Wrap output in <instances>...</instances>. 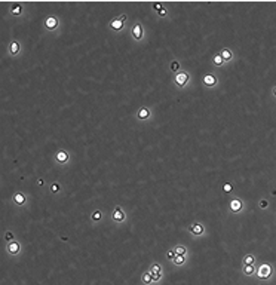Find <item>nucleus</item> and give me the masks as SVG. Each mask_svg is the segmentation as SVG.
<instances>
[{"label": "nucleus", "mask_w": 276, "mask_h": 285, "mask_svg": "<svg viewBox=\"0 0 276 285\" xmlns=\"http://www.w3.org/2000/svg\"><path fill=\"white\" fill-rule=\"evenodd\" d=\"M203 85L208 86V88L215 86V85H217V77H215L214 74H206V76L203 77Z\"/></svg>", "instance_id": "obj_15"}, {"label": "nucleus", "mask_w": 276, "mask_h": 285, "mask_svg": "<svg viewBox=\"0 0 276 285\" xmlns=\"http://www.w3.org/2000/svg\"><path fill=\"white\" fill-rule=\"evenodd\" d=\"M45 28L48 31H55L58 27H60V19L55 17V15H49V17L45 19Z\"/></svg>", "instance_id": "obj_3"}, {"label": "nucleus", "mask_w": 276, "mask_h": 285, "mask_svg": "<svg viewBox=\"0 0 276 285\" xmlns=\"http://www.w3.org/2000/svg\"><path fill=\"white\" fill-rule=\"evenodd\" d=\"M131 34H132L134 40L140 42V40L143 39V37H144V28H143V25H141L140 23L134 24V27L131 28Z\"/></svg>", "instance_id": "obj_7"}, {"label": "nucleus", "mask_w": 276, "mask_h": 285, "mask_svg": "<svg viewBox=\"0 0 276 285\" xmlns=\"http://www.w3.org/2000/svg\"><path fill=\"white\" fill-rule=\"evenodd\" d=\"M159 13V17H165V15H166V13H168V11H166V9H165V8H162V9H160V11L158 12Z\"/></svg>", "instance_id": "obj_32"}, {"label": "nucleus", "mask_w": 276, "mask_h": 285, "mask_svg": "<svg viewBox=\"0 0 276 285\" xmlns=\"http://www.w3.org/2000/svg\"><path fill=\"white\" fill-rule=\"evenodd\" d=\"M212 61H214V64L217 65V67H220V65H223V64H224V60L221 58L220 54H217V55L214 57V60H212Z\"/></svg>", "instance_id": "obj_24"}, {"label": "nucleus", "mask_w": 276, "mask_h": 285, "mask_svg": "<svg viewBox=\"0 0 276 285\" xmlns=\"http://www.w3.org/2000/svg\"><path fill=\"white\" fill-rule=\"evenodd\" d=\"M6 251L9 256H18L21 252V244L18 241H12V242H8L6 245Z\"/></svg>", "instance_id": "obj_5"}, {"label": "nucleus", "mask_w": 276, "mask_h": 285, "mask_svg": "<svg viewBox=\"0 0 276 285\" xmlns=\"http://www.w3.org/2000/svg\"><path fill=\"white\" fill-rule=\"evenodd\" d=\"M172 263H174L175 266H184L186 264V256H175Z\"/></svg>", "instance_id": "obj_19"}, {"label": "nucleus", "mask_w": 276, "mask_h": 285, "mask_svg": "<svg viewBox=\"0 0 276 285\" xmlns=\"http://www.w3.org/2000/svg\"><path fill=\"white\" fill-rule=\"evenodd\" d=\"M19 52H21V43L18 40H12L11 43H9V54H11L12 57H17Z\"/></svg>", "instance_id": "obj_12"}, {"label": "nucleus", "mask_w": 276, "mask_h": 285, "mask_svg": "<svg viewBox=\"0 0 276 285\" xmlns=\"http://www.w3.org/2000/svg\"><path fill=\"white\" fill-rule=\"evenodd\" d=\"M152 8H153V9H154L156 12H159L160 9H162V8H164V5H162V3H159V2H158V3H153V5H152Z\"/></svg>", "instance_id": "obj_29"}, {"label": "nucleus", "mask_w": 276, "mask_h": 285, "mask_svg": "<svg viewBox=\"0 0 276 285\" xmlns=\"http://www.w3.org/2000/svg\"><path fill=\"white\" fill-rule=\"evenodd\" d=\"M255 263V257L254 256H245L243 257V266H248V264H254Z\"/></svg>", "instance_id": "obj_23"}, {"label": "nucleus", "mask_w": 276, "mask_h": 285, "mask_svg": "<svg viewBox=\"0 0 276 285\" xmlns=\"http://www.w3.org/2000/svg\"><path fill=\"white\" fill-rule=\"evenodd\" d=\"M5 236H6L5 239L8 241V242H12V241H15V239H13V233H12V232H6Z\"/></svg>", "instance_id": "obj_30"}, {"label": "nucleus", "mask_w": 276, "mask_h": 285, "mask_svg": "<svg viewBox=\"0 0 276 285\" xmlns=\"http://www.w3.org/2000/svg\"><path fill=\"white\" fill-rule=\"evenodd\" d=\"M189 232L192 235H195V236H200V235L205 233V227L200 223H193V224L189 226Z\"/></svg>", "instance_id": "obj_10"}, {"label": "nucleus", "mask_w": 276, "mask_h": 285, "mask_svg": "<svg viewBox=\"0 0 276 285\" xmlns=\"http://www.w3.org/2000/svg\"><path fill=\"white\" fill-rule=\"evenodd\" d=\"M175 256H177V254H175L174 248H172V250H169L168 252H166V258H168V260H171V262H172V260L175 258Z\"/></svg>", "instance_id": "obj_27"}, {"label": "nucleus", "mask_w": 276, "mask_h": 285, "mask_svg": "<svg viewBox=\"0 0 276 285\" xmlns=\"http://www.w3.org/2000/svg\"><path fill=\"white\" fill-rule=\"evenodd\" d=\"M258 205H260V208H263V210H266L267 206H269V200H266V199H261L258 202Z\"/></svg>", "instance_id": "obj_28"}, {"label": "nucleus", "mask_w": 276, "mask_h": 285, "mask_svg": "<svg viewBox=\"0 0 276 285\" xmlns=\"http://www.w3.org/2000/svg\"><path fill=\"white\" fill-rule=\"evenodd\" d=\"M242 272L249 276V275L255 273V267H254V264H248V266H243V267H242Z\"/></svg>", "instance_id": "obj_21"}, {"label": "nucleus", "mask_w": 276, "mask_h": 285, "mask_svg": "<svg viewBox=\"0 0 276 285\" xmlns=\"http://www.w3.org/2000/svg\"><path fill=\"white\" fill-rule=\"evenodd\" d=\"M174 251H175V254H177V256H186V254H187V248L184 245L174 246Z\"/></svg>", "instance_id": "obj_20"}, {"label": "nucleus", "mask_w": 276, "mask_h": 285, "mask_svg": "<svg viewBox=\"0 0 276 285\" xmlns=\"http://www.w3.org/2000/svg\"><path fill=\"white\" fill-rule=\"evenodd\" d=\"M119 19H120V21H122V23H125V21H126V18H128V17H126V15H125V13H122V15H119Z\"/></svg>", "instance_id": "obj_33"}, {"label": "nucleus", "mask_w": 276, "mask_h": 285, "mask_svg": "<svg viewBox=\"0 0 276 285\" xmlns=\"http://www.w3.org/2000/svg\"><path fill=\"white\" fill-rule=\"evenodd\" d=\"M112 218L114 223H123L126 220V214L125 211L122 210V206H116L114 210H113V214H112Z\"/></svg>", "instance_id": "obj_6"}, {"label": "nucleus", "mask_w": 276, "mask_h": 285, "mask_svg": "<svg viewBox=\"0 0 276 285\" xmlns=\"http://www.w3.org/2000/svg\"><path fill=\"white\" fill-rule=\"evenodd\" d=\"M101 218H102V212L100 210H95V211L92 212V215H91V220L92 221H100Z\"/></svg>", "instance_id": "obj_22"}, {"label": "nucleus", "mask_w": 276, "mask_h": 285, "mask_svg": "<svg viewBox=\"0 0 276 285\" xmlns=\"http://www.w3.org/2000/svg\"><path fill=\"white\" fill-rule=\"evenodd\" d=\"M150 116H152V111H150V108L148 107H141L140 110L137 111V119H140V120L150 119Z\"/></svg>", "instance_id": "obj_13"}, {"label": "nucleus", "mask_w": 276, "mask_h": 285, "mask_svg": "<svg viewBox=\"0 0 276 285\" xmlns=\"http://www.w3.org/2000/svg\"><path fill=\"white\" fill-rule=\"evenodd\" d=\"M9 12H11L13 17H19V15H21V13L24 12L23 3H12L11 8H9Z\"/></svg>", "instance_id": "obj_14"}, {"label": "nucleus", "mask_w": 276, "mask_h": 285, "mask_svg": "<svg viewBox=\"0 0 276 285\" xmlns=\"http://www.w3.org/2000/svg\"><path fill=\"white\" fill-rule=\"evenodd\" d=\"M12 202H13L17 206H23V205H25V202H27V196H25V193H23V192H15V194L12 196Z\"/></svg>", "instance_id": "obj_9"}, {"label": "nucleus", "mask_w": 276, "mask_h": 285, "mask_svg": "<svg viewBox=\"0 0 276 285\" xmlns=\"http://www.w3.org/2000/svg\"><path fill=\"white\" fill-rule=\"evenodd\" d=\"M189 80H190V74L187 73V71H178V73H175L174 76V82L175 85L178 86V88H186V85L189 83Z\"/></svg>", "instance_id": "obj_1"}, {"label": "nucleus", "mask_w": 276, "mask_h": 285, "mask_svg": "<svg viewBox=\"0 0 276 285\" xmlns=\"http://www.w3.org/2000/svg\"><path fill=\"white\" fill-rule=\"evenodd\" d=\"M141 282L144 285H150L153 282V278H152V273L150 272H146V273H143V276H141Z\"/></svg>", "instance_id": "obj_18"}, {"label": "nucleus", "mask_w": 276, "mask_h": 285, "mask_svg": "<svg viewBox=\"0 0 276 285\" xmlns=\"http://www.w3.org/2000/svg\"><path fill=\"white\" fill-rule=\"evenodd\" d=\"M43 178H37V181H36V184H37V186H43Z\"/></svg>", "instance_id": "obj_34"}, {"label": "nucleus", "mask_w": 276, "mask_h": 285, "mask_svg": "<svg viewBox=\"0 0 276 285\" xmlns=\"http://www.w3.org/2000/svg\"><path fill=\"white\" fill-rule=\"evenodd\" d=\"M229 210L232 212H241L243 210V202L241 199H232L229 204Z\"/></svg>", "instance_id": "obj_11"}, {"label": "nucleus", "mask_w": 276, "mask_h": 285, "mask_svg": "<svg viewBox=\"0 0 276 285\" xmlns=\"http://www.w3.org/2000/svg\"><path fill=\"white\" fill-rule=\"evenodd\" d=\"M68 160H70V153H68L67 150H58V152L55 153V162L56 163L64 165V163H67Z\"/></svg>", "instance_id": "obj_8"}, {"label": "nucleus", "mask_w": 276, "mask_h": 285, "mask_svg": "<svg viewBox=\"0 0 276 285\" xmlns=\"http://www.w3.org/2000/svg\"><path fill=\"white\" fill-rule=\"evenodd\" d=\"M169 69H171V71H180V63L178 61H172L171 63V65H169Z\"/></svg>", "instance_id": "obj_26"}, {"label": "nucleus", "mask_w": 276, "mask_h": 285, "mask_svg": "<svg viewBox=\"0 0 276 285\" xmlns=\"http://www.w3.org/2000/svg\"><path fill=\"white\" fill-rule=\"evenodd\" d=\"M221 55V58L224 60V63H229V61H232L233 60V52L230 51V49H227V48H224V49H221L220 52H218Z\"/></svg>", "instance_id": "obj_16"}, {"label": "nucleus", "mask_w": 276, "mask_h": 285, "mask_svg": "<svg viewBox=\"0 0 276 285\" xmlns=\"http://www.w3.org/2000/svg\"><path fill=\"white\" fill-rule=\"evenodd\" d=\"M272 266L269 264V263H263L261 266L258 267V270L255 272V275L258 276V279H269L272 276Z\"/></svg>", "instance_id": "obj_2"}, {"label": "nucleus", "mask_w": 276, "mask_h": 285, "mask_svg": "<svg viewBox=\"0 0 276 285\" xmlns=\"http://www.w3.org/2000/svg\"><path fill=\"white\" fill-rule=\"evenodd\" d=\"M148 272L152 273L153 282H159V281L162 279V266L159 263H153L152 266H150V270Z\"/></svg>", "instance_id": "obj_4"}, {"label": "nucleus", "mask_w": 276, "mask_h": 285, "mask_svg": "<svg viewBox=\"0 0 276 285\" xmlns=\"http://www.w3.org/2000/svg\"><path fill=\"white\" fill-rule=\"evenodd\" d=\"M60 189H61V186H60L58 183H52V184H51V193L56 194L58 192H60Z\"/></svg>", "instance_id": "obj_25"}, {"label": "nucleus", "mask_w": 276, "mask_h": 285, "mask_svg": "<svg viewBox=\"0 0 276 285\" xmlns=\"http://www.w3.org/2000/svg\"><path fill=\"white\" fill-rule=\"evenodd\" d=\"M223 190H224L226 193H230V192H232V184H229V183H226L224 186H223Z\"/></svg>", "instance_id": "obj_31"}, {"label": "nucleus", "mask_w": 276, "mask_h": 285, "mask_svg": "<svg viewBox=\"0 0 276 285\" xmlns=\"http://www.w3.org/2000/svg\"><path fill=\"white\" fill-rule=\"evenodd\" d=\"M125 27V23H122L119 18H116V19H113L112 23H110V28L114 30V31H119V30H122Z\"/></svg>", "instance_id": "obj_17"}, {"label": "nucleus", "mask_w": 276, "mask_h": 285, "mask_svg": "<svg viewBox=\"0 0 276 285\" xmlns=\"http://www.w3.org/2000/svg\"><path fill=\"white\" fill-rule=\"evenodd\" d=\"M273 95H275V97H276V88H275V89H273Z\"/></svg>", "instance_id": "obj_35"}]
</instances>
